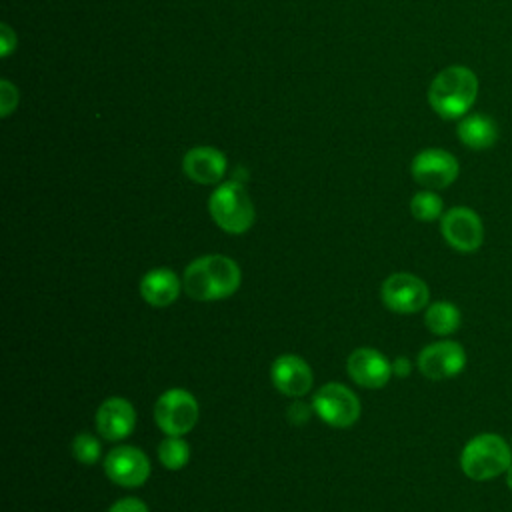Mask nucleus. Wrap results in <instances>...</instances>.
Wrapping results in <instances>:
<instances>
[{"label":"nucleus","mask_w":512,"mask_h":512,"mask_svg":"<svg viewBox=\"0 0 512 512\" xmlns=\"http://www.w3.org/2000/svg\"><path fill=\"white\" fill-rule=\"evenodd\" d=\"M182 168L198 184H216L226 172V156L212 146H196L184 154Z\"/></svg>","instance_id":"15"},{"label":"nucleus","mask_w":512,"mask_h":512,"mask_svg":"<svg viewBox=\"0 0 512 512\" xmlns=\"http://www.w3.org/2000/svg\"><path fill=\"white\" fill-rule=\"evenodd\" d=\"M270 378L278 392L292 398H300L312 388V370L296 354L278 356L270 368Z\"/></svg>","instance_id":"13"},{"label":"nucleus","mask_w":512,"mask_h":512,"mask_svg":"<svg viewBox=\"0 0 512 512\" xmlns=\"http://www.w3.org/2000/svg\"><path fill=\"white\" fill-rule=\"evenodd\" d=\"M456 134L460 142L472 150H488L500 138L498 124L486 114H466L460 120Z\"/></svg>","instance_id":"17"},{"label":"nucleus","mask_w":512,"mask_h":512,"mask_svg":"<svg viewBox=\"0 0 512 512\" xmlns=\"http://www.w3.org/2000/svg\"><path fill=\"white\" fill-rule=\"evenodd\" d=\"M466 366V352L454 340H440L424 346L418 354V370L430 380H448Z\"/></svg>","instance_id":"10"},{"label":"nucleus","mask_w":512,"mask_h":512,"mask_svg":"<svg viewBox=\"0 0 512 512\" xmlns=\"http://www.w3.org/2000/svg\"><path fill=\"white\" fill-rule=\"evenodd\" d=\"M242 282L238 264L222 254H208L192 260L182 278L184 292L200 302H212L232 296Z\"/></svg>","instance_id":"1"},{"label":"nucleus","mask_w":512,"mask_h":512,"mask_svg":"<svg viewBox=\"0 0 512 512\" xmlns=\"http://www.w3.org/2000/svg\"><path fill=\"white\" fill-rule=\"evenodd\" d=\"M346 370L362 388H382L392 376V364L374 348H356L346 360Z\"/></svg>","instance_id":"12"},{"label":"nucleus","mask_w":512,"mask_h":512,"mask_svg":"<svg viewBox=\"0 0 512 512\" xmlns=\"http://www.w3.org/2000/svg\"><path fill=\"white\" fill-rule=\"evenodd\" d=\"M410 172L412 178L426 190H442L458 178L460 166L448 150L426 148L414 156Z\"/></svg>","instance_id":"8"},{"label":"nucleus","mask_w":512,"mask_h":512,"mask_svg":"<svg viewBox=\"0 0 512 512\" xmlns=\"http://www.w3.org/2000/svg\"><path fill=\"white\" fill-rule=\"evenodd\" d=\"M16 102H18L16 88L8 80H2V116H8L10 110L16 106Z\"/></svg>","instance_id":"24"},{"label":"nucleus","mask_w":512,"mask_h":512,"mask_svg":"<svg viewBox=\"0 0 512 512\" xmlns=\"http://www.w3.org/2000/svg\"><path fill=\"white\" fill-rule=\"evenodd\" d=\"M16 48V36H14V32L6 26V24H2V56H8L12 50Z\"/></svg>","instance_id":"25"},{"label":"nucleus","mask_w":512,"mask_h":512,"mask_svg":"<svg viewBox=\"0 0 512 512\" xmlns=\"http://www.w3.org/2000/svg\"><path fill=\"white\" fill-rule=\"evenodd\" d=\"M212 220L228 234H244L256 218L254 204L242 182L230 180L220 184L208 200Z\"/></svg>","instance_id":"4"},{"label":"nucleus","mask_w":512,"mask_h":512,"mask_svg":"<svg viewBox=\"0 0 512 512\" xmlns=\"http://www.w3.org/2000/svg\"><path fill=\"white\" fill-rule=\"evenodd\" d=\"M158 458L168 470H180L188 464L190 446L182 436H166L158 446Z\"/></svg>","instance_id":"20"},{"label":"nucleus","mask_w":512,"mask_h":512,"mask_svg":"<svg viewBox=\"0 0 512 512\" xmlns=\"http://www.w3.org/2000/svg\"><path fill=\"white\" fill-rule=\"evenodd\" d=\"M512 466V444L500 434L482 432L472 436L460 452L462 472L476 482H486L506 474Z\"/></svg>","instance_id":"3"},{"label":"nucleus","mask_w":512,"mask_h":512,"mask_svg":"<svg viewBox=\"0 0 512 512\" xmlns=\"http://www.w3.org/2000/svg\"><path fill=\"white\" fill-rule=\"evenodd\" d=\"M478 96V78L468 66H448L440 70L430 88L428 102L432 110L444 120L464 118Z\"/></svg>","instance_id":"2"},{"label":"nucleus","mask_w":512,"mask_h":512,"mask_svg":"<svg viewBox=\"0 0 512 512\" xmlns=\"http://www.w3.org/2000/svg\"><path fill=\"white\" fill-rule=\"evenodd\" d=\"M410 212L420 222H432V220L442 218L444 204H442V198L434 190H426L424 188L422 192H416L412 196Z\"/></svg>","instance_id":"19"},{"label":"nucleus","mask_w":512,"mask_h":512,"mask_svg":"<svg viewBox=\"0 0 512 512\" xmlns=\"http://www.w3.org/2000/svg\"><path fill=\"white\" fill-rule=\"evenodd\" d=\"M136 424L134 406L120 396L104 400L96 412L98 434L106 440H122L132 434Z\"/></svg>","instance_id":"14"},{"label":"nucleus","mask_w":512,"mask_h":512,"mask_svg":"<svg viewBox=\"0 0 512 512\" xmlns=\"http://www.w3.org/2000/svg\"><path fill=\"white\" fill-rule=\"evenodd\" d=\"M380 296L392 312L414 314L428 306L430 292L422 278L408 272H396L384 280Z\"/></svg>","instance_id":"9"},{"label":"nucleus","mask_w":512,"mask_h":512,"mask_svg":"<svg viewBox=\"0 0 512 512\" xmlns=\"http://www.w3.org/2000/svg\"><path fill=\"white\" fill-rule=\"evenodd\" d=\"M412 370V364L406 356H398L394 362H392V374L394 376H400V378H406Z\"/></svg>","instance_id":"26"},{"label":"nucleus","mask_w":512,"mask_h":512,"mask_svg":"<svg viewBox=\"0 0 512 512\" xmlns=\"http://www.w3.org/2000/svg\"><path fill=\"white\" fill-rule=\"evenodd\" d=\"M312 410H314V408H310L308 404L296 400V402L288 408V420H290L292 424H296V426H302V424H306V422L310 420Z\"/></svg>","instance_id":"22"},{"label":"nucleus","mask_w":512,"mask_h":512,"mask_svg":"<svg viewBox=\"0 0 512 512\" xmlns=\"http://www.w3.org/2000/svg\"><path fill=\"white\" fill-rule=\"evenodd\" d=\"M106 476L124 488L142 486L150 476V460L136 446H116L104 458Z\"/></svg>","instance_id":"11"},{"label":"nucleus","mask_w":512,"mask_h":512,"mask_svg":"<svg viewBox=\"0 0 512 512\" xmlns=\"http://www.w3.org/2000/svg\"><path fill=\"white\" fill-rule=\"evenodd\" d=\"M108 512H148V506L138 498H122L110 506Z\"/></svg>","instance_id":"23"},{"label":"nucleus","mask_w":512,"mask_h":512,"mask_svg":"<svg viewBox=\"0 0 512 512\" xmlns=\"http://www.w3.org/2000/svg\"><path fill=\"white\" fill-rule=\"evenodd\" d=\"M440 232L456 252H476L484 242V224L468 206H454L440 218Z\"/></svg>","instance_id":"7"},{"label":"nucleus","mask_w":512,"mask_h":512,"mask_svg":"<svg viewBox=\"0 0 512 512\" xmlns=\"http://www.w3.org/2000/svg\"><path fill=\"white\" fill-rule=\"evenodd\" d=\"M506 486L512 490V466L506 470Z\"/></svg>","instance_id":"27"},{"label":"nucleus","mask_w":512,"mask_h":512,"mask_svg":"<svg viewBox=\"0 0 512 512\" xmlns=\"http://www.w3.org/2000/svg\"><path fill=\"white\" fill-rule=\"evenodd\" d=\"M460 310L446 300H438L426 306L424 324L436 336H450L460 328Z\"/></svg>","instance_id":"18"},{"label":"nucleus","mask_w":512,"mask_h":512,"mask_svg":"<svg viewBox=\"0 0 512 512\" xmlns=\"http://www.w3.org/2000/svg\"><path fill=\"white\" fill-rule=\"evenodd\" d=\"M154 420L168 436H184L198 422V402L188 390L170 388L156 400Z\"/></svg>","instance_id":"5"},{"label":"nucleus","mask_w":512,"mask_h":512,"mask_svg":"<svg viewBox=\"0 0 512 512\" xmlns=\"http://www.w3.org/2000/svg\"><path fill=\"white\" fill-rule=\"evenodd\" d=\"M180 294V280L168 268H154L140 280V296L152 306H170Z\"/></svg>","instance_id":"16"},{"label":"nucleus","mask_w":512,"mask_h":512,"mask_svg":"<svg viewBox=\"0 0 512 512\" xmlns=\"http://www.w3.org/2000/svg\"><path fill=\"white\" fill-rule=\"evenodd\" d=\"M314 412L334 428H348L360 416L358 396L338 382L324 384L312 398Z\"/></svg>","instance_id":"6"},{"label":"nucleus","mask_w":512,"mask_h":512,"mask_svg":"<svg viewBox=\"0 0 512 512\" xmlns=\"http://www.w3.org/2000/svg\"><path fill=\"white\" fill-rule=\"evenodd\" d=\"M72 454L82 464H96L100 458V442L88 432L76 434L72 440Z\"/></svg>","instance_id":"21"}]
</instances>
